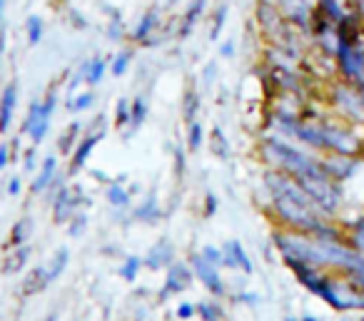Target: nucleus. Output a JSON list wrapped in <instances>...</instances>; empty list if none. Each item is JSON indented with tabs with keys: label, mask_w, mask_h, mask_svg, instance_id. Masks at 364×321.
Listing matches in <instances>:
<instances>
[{
	"label": "nucleus",
	"mask_w": 364,
	"mask_h": 321,
	"mask_svg": "<svg viewBox=\"0 0 364 321\" xmlns=\"http://www.w3.org/2000/svg\"><path fill=\"white\" fill-rule=\"evenodd\" d=\"M259 152H262L265 162L270 164L272 169L290 174L292 180H299V177H322V174H325V169H322L320 164V157L294 148V145H290V142L282 140V137H267V140L262 142Z\"/></svg>",
	"instance_id": "1"
},
{
	"label": "nucleus",
	"mask_w": 364,
	"mask_h": 321,
	"mask_svg": "<svg viewBox=\"0 0 364 321\" xmlns=\"http://www.w3.org/2000/svg\"><path fill=\"white\" fill-rule=\"evenodd\" d=\"M320 127H322V137H325V152L342 155V157H357L359 150H362V142H359V137H354V132L337 125H320Z\"/></svg>",
	"instance_id": "2"
},
{
	"label": "nucleus",
	"mask_w": 364,
	"mask_h": 321,
	"mask_svg": "<svg viewBox=\"0 0 364 321\" xmlns=\"http://www.w3.org/2000/svg\"><path fill=\"white\" fill-rule=\"evenodd\" d=\"M83 204H90V199H85L83 190L77 185H65L56 197H53V222L56 224H67Z\"/></svg>",
	"instance_id": "3"
},
{
	"label": "nucleus",
	"mask_w": 364,
	"mask_h": 321,
	"mask_svg": "<svg viewBox=\"0 0 364 321\" xmlns=\"http://www.w3.org/2000/svg\"><path fill=\"white\" fill-rule=\"evenodd\" d=\"M188 264H190V269H193L195 279L207 289V294L215 296V299H225L227 284H225V279L220 277V269L210 267V264L202 259L200 251H193V254L188 256Z\"/></svg>",
	"instance_id": "4"
},
{
	"label": "nucleus",
	"mask_w": 364,
	"mask_h": 321,
	"mask_svg": "<svg viewBox=\"0 0 364 321\" xmlns=\"http://www.w3.org/2000/svg\"><path fill=\"white\" fill-rule=\"evenodd\" d=\"M195 282V274L190 269L188 261H175L170 269H167V277H165V284L160 287L157 291V301H167L172 296H180L185 294Z\"/></svg>",
	"instance_id": "5"
},
{
	"label": "nucleus",
	"mask_w": 364,
	"mask_h": 321,
	"mask_svg": "<svg viewBox=\"0 0 364 321\" xmlns=\"http://www.w3.org/2000/svg\"><path fill=\"white\" fill-rule=\"evenodd\" d=\"M175 244H172L167 237H160L152 247L148 249L143 259V267L150 269V272H167V269L175 264Z\"/></svg>",
	"instance_id": "6"
},
{
	"label": "nucleus",
	"mask_w": 364,
	"mask_h": 321,
	"mask_svg": "<svg viewBox=\"0 0 364 321\" xmlns=\"http://www.w3.org/2000/svg\"><path fill=\"white\" fill-rule=\"evenodd\" d=\"M320 164L327 177H330L332 182H337V185L352 180L354 172L359 169L357 157H342V155H325V157H320Z\"/></svg>",
	"instance_id": "7"
},
{
	"label": "nucleus",
	"mask_w": 364,
	"mask_h": 321,
	"mask_svg": "<svg viewBox=\"0 0 364 321\" xmlns=\"http://www.w3.org/2000/svg\"><path fill=\"white\" fill-rule=\"evenodd\" d=\"M337 55H339V67L352 80L364 77V50L359 45H347L337 40Z\"/></svg>",
	"instance_id": "8"
},
{
	"label": "nucleus",
	"mask_w": 364,
	"mask_h": 321,
	"mask_svg": "<svg viewBox=\"0 0 364 321\" xmlns=\"http://www.w3.org/2000/svg\"><path fill=\"white\" fill-rule=\"evenodd\" d=\"M103 135H105V130H98V132H93V135L83 137V140L77 142L75 150H72V159H70V172H72V174H75L77 169H83V167H85V162H88V157L93 155L95 145H98V142L103 140Z\"/></svg>",
	"instance_id": "9"
},
{
	"label": "nucleus",
	"mask_w": 364,
	"mask_h": 321,
	"mask_svg": "<svg viewBox=\"0 0 364 321\" xmlns=\"http://www.w3.org/2000/svg\"><path fill=\"white\" fill-rule=\"evenodd\" d=\"M15 107H18V85L11 82V85H6L3 93H0V135L8 132V127H11Z\"/></svg>",
	"instance_id": "10"
},
{
	"label": "nucleus",
	"mask_w": 364,
	"mask_h": 321,
	"mask_svg": "<svg viewBox=\"0 0 364 321\" xmlns=\"http://www.w3.org/2000/svg\"><path fill=\"white\" fill-rule=\"evenodd\" d=\"M133 219L135 222H143V224H157L162 219V209H160V202H157V195L150 192L148 197L143 199V204L133 209Z\"/></svg>",
	"instance_id": "11"
},
{
	"label": "nucleus",
	"mask_w": 364,
	"mask_h": 321,
	"mask_svg": "<svg viewBox=\"0 0 364 321\" xmlns=\"http://www.w3.org/2000/svg\"><path fill=\"white\" fill-rule=\"evenodd\" d=\"M334 103L339 105V110H342V112L347 114V117H352V120H364L362 100H359V95L354 93V90H347V87H339V90H337Z\"/></svg>",
	"instance_id": "12"
},
{
	"label": "nucleus",
	"mask_w": 364,
	"mask_h": 321,
	"mask_svg": "<svg viewBox=\"0 0 364 321\" xmlns=\"http://www.w3.org/2000/svg\"><path fill=\"white\" fill-rule=\"evenodd\" d=\"M56 174H58V157L56 155H48V157L43 159V164H40L38 174H35L33 185H30V192H33V195H43V192H48L50 182H53Z\"/></svg>",
	"instance_id": "13"
},
{
	"label": "nucleus",
	"mask_w": 364,
	"mask_h": 321,
	"mask_svg": "<svg viewBox=\"0 0 364 321\" xmlns=\"http://www.w3.org/2000/svg\"><path fill=\"white\" fill-rule=\"evenodd\" d=\"M220 249L225 251L227 256H232V261L238 264V272H242V274H247V277H252V272H254L252 259H249L247 249H245V247L240 244L238 240H227L225 244L220 247Z\"/></svg>",
	"instance_id": "14"
},
{
	"label": "nucleus",
	"mask_w": 364,
	"mask_h": 321,
	"mask_svg": "<svg viewBox=\"0 0 364 321\" xmlns=\"http://www.w3.org/2000/svg\"><path fill=\"white\" fill-rule=\"evenodd\" d=\"M67 261H70V249H67V247H60V249L53 254V259H50L48 267H45V279H48V287L56 282L63 272H65Z\"/></svg>",
	"instance_id": "15"
},
{
	"label": "nucleus",
	"mask_w": 364,
	"mask_h": 321,
	"mask_svg": "<svg viewBox=\"0 0 364 321\" xmlns=\"http://www.w3.org/2000/svg\"><path fill=\"white\" fill-rule=\"evenodd\" d=\"M344 235H347L344 237V242H347L354 251H359V254L364 256V214L344 227Z\"/></svg>",
	"instance_id": "16"
},
{
	"label": "nucleus",
	"mask_w": 364,
	"mask_h": 321,
	"mask_svg": "<svg viewBox=\"0 0 364 321\" xmlns=\"http://www.w3.org/2000/svg\"><path fill=\"white\" fill-rule=\"evenodd\" d=\"M43 289H48V279H45V267L30 269L28 277H25V282H22V294H25V296H33V294H38V291H43Z\"/></svg>",
	"instance_id": "17"
},
{
	"label": "nucleus",
	"mask_w": 364,
	"mask_h": 321,
	"mask_svg": "<svg viewBox=\"0 0 364 321\" xmlns=\"http://www.w3.org/2000/svg\"><path fill=\"white\" fill-rule=\"evenodd\" d=\"M195 316H197L200 321H225V311H222V306L217 304L215 299L197 301V304H195Z\"/></svg>",
	"instance_id": "18"
},
{
	"label": "nucleus",
	"mask_w": 364,
	"mask_h": 321,
	"mask_svg": "<svg viewBox=\"0 0 364 321\" xmlns=\"http://www.w3.org/2000/svg\"><path fill=\"white\" fill-rule=\"evenodd\" d=\"M28 256H30V247H28V244L15 247V249H13V254L6 256L3 272H6V274H18L22 267H25V261H28Z\"/></svg>",
	"instance_id": "19"
},
{
	"label": "nucleus",
	"mask_w": 364,
	"mask_h": 321,
	"mask_svg": "<svg viewBox=\"0 0 364 321\" xmlns=\"http://www.w3.org/2000/svg\"><path fill=\"white\" fill-rule=\"evenodd\" d=\"M105 199H108V204H112L115 209H125V207H130V202H133V197H130L127 187L110 182V185H108V190H105Z\"/></svg>",
	"instance_id": "20"
},
{
	"label": "nucleus",
	"mask_w": 364,
	"mask_h": 321,
	"mask_svg": "<svg viewBox=\"0 0 364 321\" xmlns=\"http://www.w3.org/2000/svg\"><path fill=\"white\" fill-rule=\"evenodd\" d=\"M80 130H83L80 122H70V127L60 135V140H58V150H60L63 155H70L72 150H75V145L80 142L77 140V137H80Z\"/></svg>",
	"instance_id": "21"
},
{
	"label": "nucleus",
	"mask_w": 364,
	"mask_h": 321,
	"mask_svg": "<svg viewBox=\"0 0 364 321\" xmlns=\"http://www.w3.org/2000/svg\"><path fill=\"white\" fill-rule=\"evenodd\" d=\"M140 269H143V259H140V256H135V254H127L125 261H122V267L117 269V274H120L122 282L133 284L135 279H138Z\"/></svg>",
	"instance_id": "22"
},
{
	"label": "nucleus",
	"mask_w": 364,
	"mask_h": 321,
	"mask_svg": "<svg viewBox=\"0 0 364 321\" xmlns=\"http://www.w3.org/2000/svg\"><path fill=\"white\" fill-rule=\"evenodd\" d=\"M28 237H30V219L28 217H22V219H18L15 224H13V229H11V240H8V244L15 249V247H22L25 242H28Z\"/></svg>",
	"instance_id": "23"
},
{
	"label": "nucleus",
	"mask_w": 364,
	"mask_h": 321,
	"mask_svg": "<svg viewBox=\"0 0 364 321\" xmlns=\"http://www.w3.org/2000/svg\"><path fill=\"white\" fill-rule=\"evenodd\" d=\"M210 150H212V155H215V157H220V159L230 157V142H227L225 132H222L220 127H215V130H212V135H210Z\"/></svg>",
	"instance_id": "24"
},
{
	"label": "nucleus",
	"mask_w": 364,
	"mask_h": 321,
	"mask_svg": "<svg viewBox=\"0 0 364 321\" xmlns=\"http://www.w3.org/2000/svg\"><path fill=\"white\" fill-rule=\"evenodd\" d=\"M105 70H108V60H103V58H95V60L85 63V82L88 85H98L103 80V75H105Z\"/></svg>",
	"instance_id": "25"
},
{
	"label": "nucleus",
	"mask_w": 364,
	"mask_h": 321,
	"mask_svg": "<svg viewBox=\"0 0 364 321\" xmlns=\"http://www.w3.org/2000/svg\"><path fill=\"white\" fill-rule=\"evenodd\" d=\"M155 20H157V11H150V13H145L143 18H140V22H138V27H135V33H133V38L135 40H148V35L155 30Z\"/></svg>",
	"instance_id": "26"
},
{
	"label": "nucleus",
	"mask_w": 364,
	"mask_h": 321,
	"mask_svg": "<svg viewBox=\"0 0 364 321\" xmlns=\"http://www.w3.org/2000/svg\"><path fill=\"white\" fill-rule=\"evenodd\" d=\"M148 117V100L145 98H135V103L130 105V125L140 127Z\"/></svg>",
	"instance_id": "27"
},
{
	"label": "nucleus",
	"mask_w": 364,
	"mask_h": 321,
	"mask_svg": "<svg viewBox=\"0 0 364 321\" xmlns=\"http://www.w3.org/2000/svg\"><path fill=\"white\" fill-rule=\"evenodd\" d=\"M48 130H50V117H43V114H40L38 117V122H35L33 127H30V140H33V145L35 148H38L40 142L45 140V135H48Z\"/></svg>",
	"instance_id": "28"
},
{
	"label": "nucleus",
	"mask_w": 364,
	"mask_h": 321,
	"mask_svg": "<svg viewBox=\"0 0 364 321\" xmlns=\"http://www.w3.org/2000/svg\"><path fill=\"white\" fill-rule=\"evenodd\" d=\"M25 30H28V43L38 45L43 40V20L38 15H30L28 22H25Z\"/></svg>",
	"instance_id": "29"
},
{
	"label": "nucleus",
	"mask_w": 364,
	"mask_h": 321,
	"mask_svg": "<svg viewBox=\"0 0 364 321\" xmlns=\"http://www.w3.org/2000/svg\"><path fill=\"white\" fill-rule=\"evenodd\" d=\"M202 8H204V0H195L193 6H190L188 15H185V20H182V35H188L190 30H193L195 20H197V18H200V13H202Z\"/></svg>",
	"instance_id": "30"
},
{
	"label": "nucleus",
	"mask_w": 364,
	"mask_h": 321,
	"mask_svg": "<svg viewBox=\"0 0 364 321\" xmlns=\"http://www.w3.org/2000/svg\"><path fill=\"white\" fill-rule=\"evenodd\" d=\"M202 137H204L202 125H200V122H190L188 125V148L193 150V152H197V150L202 148Z\"/></svg>",
	"instance_id": "31"
},
{
	"label": "nucleus",
	"mask_w": 364,
	"mask_h": 321,
	"mask_svg": "<svg viewBox=\"0 0 364 321\" xmlns=\"http://www.w3.org/2000/svg\"><path fill=\"white\" fill-rule=\"evenodd\" d=\"M85 229H88V214H85V212H77L75 217L67 222V235L75 237V240H77V237H83Z\"/></svg>",
	"instance_id": "32"
},
{
	"label": "nucleus",
	"mask_w": 364,
	"mask_h": 321,
	"mask_svg": "<svg viewBox=\"0 0 364 321\" xmlns=\"http://www.w3.org/2000/svg\"><path fill=\"white\" fill-rule=\"evenodd\" d=\"M200 254H202V259L207 261V264H210V267L222 269V249H220V247L204 244L202 249H200Z\"/></svg>",
	"instance_id": "33"
},
{
	"label": "nucleus",
	"mask_w": 364,
	"mask_h": 321,
	"mask_svg": "<svg viewBox=\"0 0 364 321\" xmlns=\"http://www.w3.org/2000/svg\"><path fill=\"white\" fill-rule=\"evenodd\" d=\"M322 13L327 15V20H334V22H342L344 11L339 8L337 0H322Z\"/></svg>",
	"instance_id": "34"
},
{
	"label": "nucleus",
	"mask_w": 364,
	"mask_h": 321,
	"mask_svg": "<svg viewBox=\"0 0 364 321\" xmlns=\"http://www.w3.org/2000/svg\"><path fill=\"white\" fill-rule=\"evenodd\" d=\"M130 122V103L125 98L117 100V107H115V125L117 127H125Z\"/></svg>",
	"instance_id": "35"
},
{
	"label": "nucleus",
	"mask_w": 364,
	"mask_h": 321,
	"mask_svg": "<svg viewBox=\"0 0 364 321\" xmlns=\"http://www.w3.org/2000/svg\"><path fill=\"white\" fill-rule=\"evenodd\" d=\"M232 304H242V306H259L262 304V299H259V294H254V291H240V294H232Z\"/></svg>",
	"instance_id": "36"
},
{
	"label": "nucleus",
	"mask_w": 364,
	"mask_h": 321,
	"mask_svg": "<svg viewBox=\"0 0 364 321\" xmlns=\"http://www.w3.org/2000/svg\"><path fill=\"white\" fill-rule=\"evenodd\" d=\"M127 65H130V53H127V50H122V53H120V55H117L115 60H112V65H110L112 75H115V77L125 75Z\"/></svg>",
	"instance_id": "37"
},
{
	"label": "nucleus",
	"mask_w": 364,
	"mask_h": 321,
	"mask_svg": "<svg viewBox=\"0 0 364 321\" xmlns=\"http://www.w3.org/2000/svg\"><path fill=\"white\" fill-rule=\"evenodd\" d=\"M93 93H83V95H77L75 100H72L70 105H67V107L72 110V112H83V110H88L90 105H93Z\"/></svg>",
	"instance_id": "38"
},
{
	"label": "nucleus",
	"mask_w": 364,
	"mask_h": 321,
	"mask_svg": "<svg viewBox=\"0 0 364 321\" xmlns=\"http://www.w3.org/2000/svg\"><path fill=\"white\" fill-rule=\"evenodd\" d=\"M197 95L190 93L188 98H185V120L188 122H195V112H197Z\"/></svg>",
	"instance_id": "39"
},
{
	"label": "nucleus",
	"mask_w": 364,
	"mask_h": 321,
	"mask_svg": "<svg viewBox=\"0 0 364 321\" xmlns=\"http://www.w3.org/2000/svg\"><path fill=\"white\" fill-rule=\"evenodd\" d=\"M215 212H217V197L212 195V192H207V195H204V207H202V214L207 219L210 217H215Z\"/></svg>",
	"instance_id": "40"
},
{
	"label": "nucleus",
	"mask_w": 364,
	"mask_h": 321,
	"mask_svg": "<svg viewBox=\"0 0 364 321\" xmlns=\"http://www.w3.org/2000/svg\"><path fill=\"white\" fill-rule=\"evenodd\" d=\"M177 319L180 321H190V319H195V304H190V301H182L180 306H177Z\"/></svg>",
	"instance_id": "41"
},
{
	"label": "nucleus",
	"mask_w": 364,
	"mask_h": 321,
	"mask_svg": "<svg viewBox=\"0 0 364 321\" xmlns=\"http://www.w3.org/2000/svg\"><path fill=\"white\" fill-rule=\"evenodd\" d=\"M225 18H227V6H220V11H217V15H215V25H212V40L220 35V30H222V25H225Z\"/></svg>",
	"instance_id": "42"
},
{
	"label": "nucleus",
	"mask_w": 364,
	"mask_h": 321,
	"mask_svg": "<svg viewBox=\"0 0 364 321\" xmlns=\"http://www.w3.org/2000/svg\"><path fill=\"white\" fill-rule=\"evenodd\" d=\"M20 190H22V182H20V177H11V182H8V195L11 197H15V195H20Z\"/></svg>",
	"instance_id": "43"
},
{
	"label": "nucleus",
	"mask_w": 364,
	"mask_h": 321,
	"mask_svg": "<svg viewBox=\"0 0 364 321\" xmlns=\"http://www.w3.org/2000/svg\"><path fill=\"white\" fill-rule=\"evenodd\" d=\"M22 167H25V172H33V169H35V148H30L28 152H25V159H22Z\"/></svg>",
	"instance_id": "44"
},
{
	"label": "nucleus",
	"mask_w": 364,
	"mask_h": 321,
	"mask_svg": "<svg viewBox=\"0 0 364 321\" xmlns=\"http://www.w3.org/2000/svg\"><path fill=\"white\" fill-rule=\"evenodd\" d=\"M8 162H11V148H8V145H0V172L8 167Z\"/></svg>",
	"instance_id": "45"
},
{
	"label": "nucleus",
	"mask_w": 364,
	"mask_h": 321,
	"mask_svg": "<svg viewBox=\"0 0 364 321\" xmlns=\"http://www.w3.org/2000/svg\"><path fill=\"white\" fill-rule=\"evenodd\" d=\"M175 172L177 177H182V172H185V155H182V150L175 152Z\"/></svg>",
	"instance_id": "46"
},
{
	"label": "nucleus",
	"mask_w": 364,
	"mask_h": 321,
	"mask_svg": "<svg viewBox=\"0 0 364 321\" xmlns=\"http://www.w3.org/2000/svg\"><path fill=\"white\" fill-rule=\"evenodd\" d=\"M220 53H222V55H225V58H232V55H235V45H232V43H230V40H227V43H222Z\"/></svg>",
	"instance_id": "47"
},
{
	"label": "nucleus",
	"mask_w": 364,
	"mask_h": 321,
	"mask_svg": "<svg viewBox=\"0 0 364 321\" xmlns=\"http://www.w3.org/2000/svg\"><path fill=\"white\" fill-rule=\"evenodd\" d=\"M215 70H217V67H215V63H210V67H207V70H204V82H210L212 77H215Z\"/></svg>",
	"instance_id": "48"
},
{
	"label": "nucleus",
	"mask_w": 364,
	"mask_h": 321,
	"mask_svg": "<svg viewBox=\"0 0 364 321\" xmlns=\"http://www.w3.org/2000/svg\"><path fill=\"white\" fill-rule=\"evenodd\" d=\"M359 100H362V107H364V82H359Z\"/></svg>",
	"instance_id": "49"
},
{
	"label": "nucleus",
	"mask_w": 364,
	"mask_h": 321,
	"mask_svg": "<svg viewBox=\"0 0 364 321\" xmlns=\"http://www.w3.org/2000/svg\"><path fill=\"white\" fill-rule=\"evenodd\" d=\"M299 321H320V319H317V316H312V314H304Z\"/></svg>",
	"instance_id": "50"
},
{
	"label": "nucleus",
	"mask_w": 364,
	"mask_h": 321,
	"mask_svg": "<svg viewBox=\"0 0 364 321\" xmlns=\"http://www.w3.org/2000/svg\"><path fill=\"white\" fill-rule=\"evenodd\" d=\"M3 11H6V0H0V18H3Z\"/></svg>",
	"instance_id": "51"
},
{
	"label": "nucleus",
	"mask_w": 364,
	"mask_h": 321,
	"mask_svg": "<svg viewBox=\"0 0 364 321\" xmlns=\"http://www.w3.org/2000/svg\"><path fill=\"white\" fill-rule=\"evenodd\" d=\"M45 321H56V314H50V316H48V319H45Z\"/></svg>",
	"instance_id": "52"
},
{
	"label": "nucleus",
	"mask_w": 364,
	"mask_h": 321,
	"mask_svg": "<svg viewBox=\"0 0 364 321\" xmlns=\"http://www.w3.org/2000/svg\"><path fill=\"white\" fill-rule=\"evenodd\" d=\"M285 321H299V319H292V316H287V319H285Z\"/></svg>",
	"instance_id": "53"
},
{
	"label": "nucleus",
	"mask_w": 364,
	"mask_h": 321,
	"mask_svg": "<svg viewBox=\"0 0 364 321\" xmlns=\"http://www.w3.org/2000/svg\"><path fill=\"white\" fill-rule=\"evenodd\" d=\"M342 321H352V319H342Z\"/></svg>",
	"instance_id": "54"
}]
</instances>
